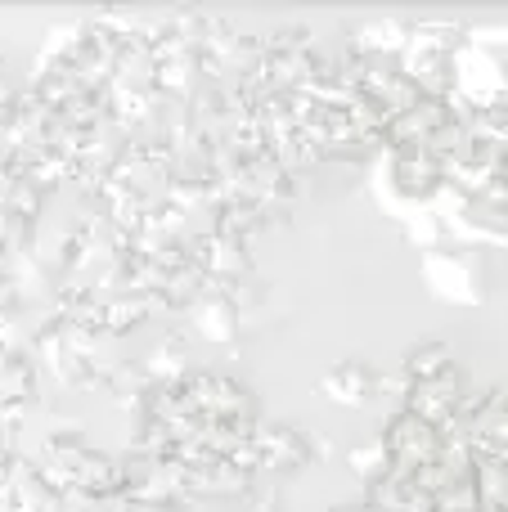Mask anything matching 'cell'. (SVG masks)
Here are the masks:
<instances>
[{"label": "cell", "instance_id": "1", "mask_svg": "<svg viewBox=\"0 0 508 512\" xmlns=\"http://www.w3.org/2000/svg\"><path fill=\"white\" fill-rule=\"evenodd\" d=\"M324 391H329L333 400H342V405H356V400H365L369 391H374V378H369V369H360V364H342V369H333L329 378H324Z\"/></svg>", "mask_w": 508, "mask_h": 512}]
</instances>
